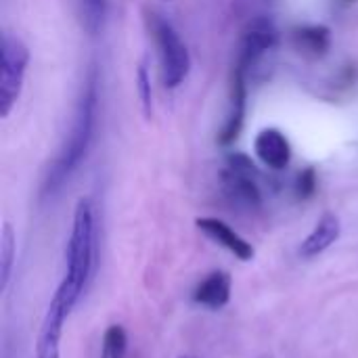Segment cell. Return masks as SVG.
Segmentation results:
<instances>
[{"label":"cell","instance_id":"obj_1","mask_svg":"<svg viewBox=\"0 0 358 358\" xmlns=\"http://www.w3.org/2000/svg\"><path fill=\"white\" fill-rule=\"evenodd\" d=\"M96 115H99V76H96V69H90L84 82L82 94L78 99V105H76L67 141L59 149V155L55 157V162L50 164L44 176V182L40 189L42 199H52L86 159L94 141Z\"/></svg>","mask_w":358,"mask_h":358},{"label":"cell","instance_id":"obj_2","mask_svg":"<svg viewBox=\"0 0 358 358\" xmlns=\"http://www.w3.org/2000/svg\"><path fill=\"white\" fill-rule=\"evenodd\" d=\"M67 268L61 285L57 287L55 296L61 300L67 315L78 304L96 262V227H94V208L90 199L82 197L73 210L71 233L65 252Z\"/></svg>","mask_w":358,"mask_h":358},{"label":"cell","instance_id":"obj_3","mask_svg":"<svg viewBox=\"0 0 358 358\" xmlns=\"http://www.w3.org/2000/svg\"><path fill=\"white\" fill-rule=\"evenodd\" d=\"M151 36L157 46V57H159V69H162V80L164 86L174 90L178 88L191 69V55L187 44L182 42L180 34L174 29L170 21H166L162 15L151 13L147 17Z\"/></svg>","mask_w":358,"mask_h":358},{"label":"cell","instance_id":"obj_4","mask_svg":"<svg viewBox=\"0 0 358 358\" xmlns=\"http://www.w3.org/2000/svg\"><path fill=\"white\" fill-rule=\"evenodd\" d=\"M29 65V48L27 44L6 31L2 36L0 50V117H8L13 107L17 105L23 88V80Z\"/></svg>","mask_w":358,"mask_h":358},{"label":"cell","instance_id":"obj_5","mask_svg":"<svg viewBox=\"0 0 358 358\" xmlns=\"http://www.w3.org/2000/svg\"><path fill=\"white\" fill-rule=\"evenodd\" d=\"M258 168L243 153H233L220 174L222 191L227 199L245 210L262 208V191L258 185Z\"/></svg>","mask_w":358,"mask_h":358},{"label":"cell","instance_id":"obj_6","mask_svg":"<svg viewBox=\"0 0 358 358\" xmlns=\"http://www.w3.org/2000/svg\"><path fill=\"white\" fill-rule=\"evenodd\" d=\"M277 44H279V31L275 23L268 17L252 19L241 31L239 55H237L235 67L250 73V69H254L273 48H277Z\"/></svg>","mask_w":358,"mask_h":358},{"label":"cell","instance_id":"obj_7","mask_svg":"<svg viewBox=\"0 0 358 358\" xmlns=\"http://www.w3.org/2000/svg\"><path fill=\"white\" fill-rule=\"evenodd\" d=\"M248 73L239 67H233V78H231V96H229V111L224 126L218 132V143L222 147L233 145L245 124V107H248Z\"/></svg>","mask_w":358,"mask_h":358},{"label":"cell","instance_id":"obj_8","mask_svg":"<svg viewBox=\"0 0 358 358\" xmlns=\"http://www.w3.org/2000/svg\"><path fill=\"white\" fill-rule=\"evenodd\" d=\"M67 310L63 308L61 300L52 296L36 344V358H59L61 357V336H63V323L67 319Z\"/></svg>","mask_w":358,"mask_h":358},{"label":"cell","instance_id":"obj_9","mask_svg":"<svg viewBox=\"0 0 358 358\" xmlns=\"http://www.w3.org/2000/svg\"><path fill=\"white\" fill-rule=\"evenodd\" d=\"M197 229L210 237L214 243L222 245L224 250H229L231 254H235L241 262H250L254 258V248L250 241H245L237 231H233L224 220L220 218H212V216H203V218H197L195 220Z\"/></svg>","mask_w":358,"mask_h":358},{"label":"cell","instance_id":"obj_10","mask_svg":"<svg viewBox=\"0 0 358 358\" xmlns=\"http://www.w3.org/2000/svg\"><path fill=\"white\" fill-rule=\"evenodd\" d=\"M254 151L258 159L271 170H285L292 162V145L287 136L277 128H264L254 141Z\"/></svg>","mask_w":358,"mask_h":358},{"label":"cell","instance_id":"obj_11","mask_svg":"<svg viewBox=\"0 0 358 358\" xmlns=\"http://www.w3.org/2000/svg\"><path fill=\"white\" fill-rule=\"evenodd\" d=\"M342 235V222L336 214L325 212L319 222L315 224V229L310 231V235L302 241L300 245V256L304 260H313L317 256H321L323 252H327Z\"/></svg>","mask_w":358,"mask_h":358},{"label":"cell","instance_id":"obj_12","mask_svg":"<svg viewBox=\"0 0 358 358\" xmlns=\"http://www.w3.org/2000/svg\"><path fill=\"white\" fill-rule=\"evenodd\" d=\"M233 289V279L227 271L210 273L193 292V302L210 310H220L229 304Z\"/></svg>","mask_w":358,"mask_h":358},{"label":"cell","instance_id":"obj_13","mask_svg":"<svg viewBox=\"0 0 358 358\" xmlns=\"http://www.w3.org/2000/svg\"><path fill=\"white\" fill-rule=\"evenodd\" d=\"M294 48L306 59H321L331 48V29L323 23L302 25L292 31Z\"/></svg>","mask_w":358,"mask_h":358},{"label":"cell","instance_id":"obj_14","mask_svg":"<svg viewBox=\"0 0 358 358\" xmlns=\"http://www.w3.org/2000/svg\"><path fill=\"white\" fill-rule=\"evenodd\" d=\"M17 256V237L8 222L2 224L0 233V292H6Z\"/></svg>","mask_w":358,"mask_h":358},{"label":"cell","instance_id":"obj_15","mask_svg":"<svg viewBox=\"0 0 358 358\" xmlns=\"http://www.w3.org/2000/svg\"><path fill=\"white\" fill-rule=\"evenodd\" d=\"M82 25L90 36H96L103 29L107 17V0H80Z\"/></svg>","mask_w":358,"mask_h":358},{"label":"cell","instance_id":"obj_16","mask_svg":"<svg viewBox=\"0 0 358 358\" xmlns=\"http://www.w3.org/2000/svg\"><path fill=\"white\" fill-rule=\"evenodd\" d=\"M128 352V334L122 325L107 327L103 336V350L101 358H126Z\"/></svg>","mask_w":358,"mask_h":358},{"label":"cell","instance_id":"obj_17","mask_svg":"<svg viewBox=\"0 0 358 358\" xmlns=\"http://www.w3.org/2000/svg\"><path fill=\"white\" fill-rule=\"evenodd\" d=\"M136 92H138V101H141V109H143L145 120H151V115H153V90H151V78H149L145 63H141L136 69Z\"/></svg>","mask_w":358,"mask_h":358},{"label":"cell","instance_id":"obj_18","mask_svg":"<svg viewBox=\"0 0 358 358\" xmlns=\"http://www.w3.org/2000/svg\"><path fill=\"white\" fill-rule=\"evenodd\" d=\"M319 187V178H317V170L315 168H304L294 182V193L300 201H308L315 197Z\"/></svg>","mask_w":358,"mask_h":358},{"label":"cell","instance_id":"obj_19","mask_svg":"<svg viewBox=\"0 0 358 358\" xmlns=\"http://www.w3.org/2000/svg\"><path fill=\"white\" fill-rule=\"evenodd\" d=\"M180 358H197V357H180Z\"/></svg>","mask_w":358,"mask_h":358},{"label":"cell","instance_id":"obj_20","mask_svg":"<svg viewBox=\"0 0 358 358\" xmlns=\"http://www.w3.org/2000/svg\"><path fill=\"white\" fill-rule=\"evenodd\" d=\"M260 358H273V357H260Z\"/></svg>","mask_w":358,"mask_h":358}]
</instances>
